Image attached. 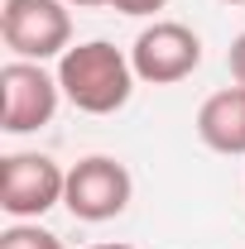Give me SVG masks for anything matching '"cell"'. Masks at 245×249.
<instances>
[{"label":"cell","instance_id":"obj_1","mask_svg":"<svg viewBox=\"0 0 245 249\" xmlns=\"http://www.w3.org/2000/svg\"><path fill=\"white\" fill-rule=\"evenodd\" d=\"M135 67L130 53H121L116 43L106 38H87V43H72L58 58V87L62 101L77 106L82 115H116L130 106L135 96Z\"/></svg>","mask_w":245,"mask_h":249},{"label":"cell","instance_id":"obj_2","mask_svg":"<svg viewBox=\"0 0 245 249\" xmlns=\"http://www.w3.org/2000/svg\"><path fill=\"white\" fill-rule=\"evenodd\" d=\"M5 48L24 62H48L72 48V15L67 0H5L0 5Z\"/></svg>","mask_w":245,"mask_h":249},{"label":"cell","instance_id":"obj_3","mask_svg":"<svg viewBox=\"0 0 245 249\" xmlns=\"http://www.w3.org/2000/svg\"><path fill=\"white\" fill-rule=\"evenodd\" d=\"M135 196V178L121 158L111 154H92L77 158L67 168V192H62V206L72 211V220H87V225H101V220H116L130 206Z\"/></svg>","mask_w":245,"mask_h":249},{"label":"cell","instance_id":"obj_4","mask_svg":"<svg viewBox=\"0 0 245 249\" xmlns=\"http://www.w3.org/2000/svg\"><path fill=\"white\" fill-rule=\"evenodd\" d=\"M67 168L48 154H5L0 158V211L10 220H39L62 206Z\"/></svg>","mask_w":245,"mask_h":249},{"label":"cell","instance_id":"obj_5","mask_svg":"<svg viewBox=\"0 0 245 249\" xmlns=\"http://www.w3.org/2000/svg\"><path fill=\"white\" fill-rule=\"evenodd\" d=\"M58 72H43V62H5L0 67V129L5 134H34L58 115Z\"/></svg>","mask_w":245,"mask_h":249},{"label":"cell","instance_id":"obj_6","mask_svg":"<svg viewBox=\"0 0 245 249\" xmlns=\"http://www.w3.org/2000/svg\"><path fill=\"white\" fill-rule=\"evenodd\" d=\"M130 67L144 87H173L202 67V38L178 19H154L149 29L135 34Z\"/></svg>","mask_w":245,"mask_h":249},{"label":"cell","instance_id":"obj_7","mask_svg":"<svg viewBox=\"0 0 245 249\" xmlns=\"http://www.w3.org/2000/svg\"><path fill=\"white\" fill-rule=\"evenodd\" d=\"M197 139L226 158H245V87H221L197 110Z\"/></svg>","mask_w":245,"mask_h":249},{"label":"cell","instance_id":"obj_8","mask_svg":"<svg viewBox=\"0 0 245 249\" xmlns=\"http://www.w3.org/2000/svg\"><path fill=\"white\" fill-rule=\"evenodd\" d=\"M0 249H62L53 230H43L39 220H15L0 230Z\"/></svg>","mask_w":245,"mask_h":249},{"label":"cell","instance_id":"obj_9","mask_svg":"<svg viewBox=\"0 0 245 249\" xmlns=\"http://www.w3.org/2000/svg\"><path fill=\"white\" fill-rule=\"evenodd\" d=\"M168 0H111V10H121V15H135V19H144V15H159Z\"/></svg>","mask_w":245,"mask_h":249},{"label":"cell","instance_id":"obj_10","mask_svg":"<svg viewBox=\"0 0 245 249\" xmlns=\"http://www.w3.org/2000/svg\"><path fill=\"white\" fill-rule=\"evenodd\" d=\"M226 67H231L236 87H245V34H236V38H231V53H226Z\"/></svg>","mask_w":245,"mask_h":249},{"label":"cell","instance_id":"obj_11","mask_svg":"<svg viewBox=\"0 0 245 249\" xmlns=\"http://www.w3.org/2000/svg\"><path fill=\"white\" fill-rule=\"evenodd\" d=\"M67 5H77V10H96V5H111V0H67Z\"/></svg>","mask_w":245,"mask_h":249},{"label":"cell","instance_id":"obj_12","mask_svg":"<svg viewBox=\"0 0 245 249\" xmlns=\"http://www.w3.org/2000/svg\"><path fill=\"white\" fill-rule=\"evenodd\" d=\"M87 249H135V245H87Z\"/></svg>","mask_w":245,"mask_h":249},{"label":"cell","instance_id":"obj_13","mask_svg":"<svg viewBox=\"0 0 245 249\" xmlns=\"http://www.w3.org/2000/svg\"><path fill=\"white\" fill-rule=\"evenodd\" d=\"M221 5H245V0H221Z\"/></svg>","mask_w":245,"mask_h":249}]
</instances>
